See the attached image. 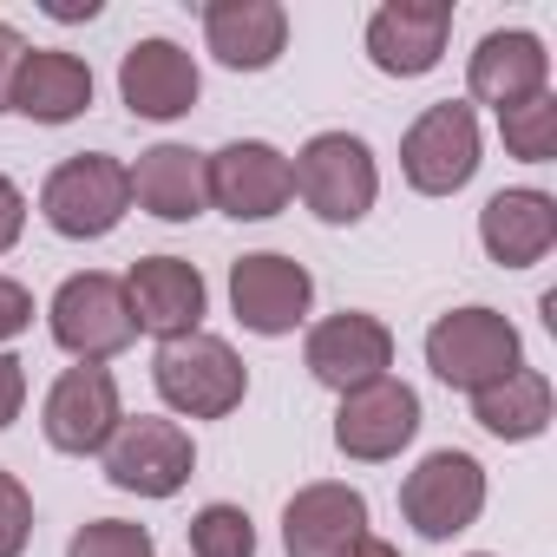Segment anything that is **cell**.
Instances as JSON below:
<instances>
[{"label":"cell","mask_w":557,"mask_h":557,"mask_svg":"<svg viewBox=\"0 0 557 557\" xmlns=\"http://www.w3.org/2000/svg\"><path fill=\"white\" fill-rule=\"evenodd\" d=\"M151 381H158L164 407L184 413V420H223L249 394V368L236 361V348L223 335H203V329L164 342L158 361H151Z\"/></svg>","instance_id":"cell-1"},{"label":"cell","mask_w":557,"mask_h":557,"mask_svg":"<svg viewBox=\"0 0 557 557\" xmlns=\"http://www.w3.org/2000/svg\"><path fill=\"white\" fill-rule=\"evenodd\" d=\"M125 210H132V177H125V164L106 158V151H79V158L53 164L47 184H40V216H47V230L66 236V243L112 236V230L125 223Z\"/></svg>","instance_id":"cell-2"},{"label":"cell","mask_w":557,"mask_h":557,"mask_svg":"<svg viewBox=\"0 0 557 557\" xmlns=\"http://www.w3.org/2000/svg\"><path fill=\"white\" fill-rule=\"evenodd\" d=\"M289 177H296V197L322 223H361L381 197V164H374L368 138H355V132H315L296 151Z\"/></svg>","instance_id":"cell-3"},{"label":"cell","mask_w":557,"mask_h":557,"mask_svg":"<svg viewBox=\"0 0 557 557\" xmlns=\"http://www.w3.org/2000/svg\"><path fill=\"white\" fill-rule=\"evenodd\" d=\"M426 368L446 387L479 394V387L505 381L511 368H524V342H518V329L498 309H479L472 302V309H453V315H440L426 329Z\"/></svg>","instance_id":"cell-4"},{"label":"cell","mask_w":557,"mask_h":557,"mask_svg":"<svg viewBox=\"0 0 557 557\" xmlns=\"http://www.w3.org/2000/svg\"><path fill=\"white\" fill-rule=\"evenodd\" d=\"M47 329L53 342L73 355V361H112L132 348L138 322H132V302H125V283L106 269H79L53 289V309H47Z\"/></svg>","instance_id":"cell-5"},{"label":"cell","mask_w":557,"mask_h":557,"mask_svg":"<svg viewBox=\"0 0 557 557\" xmlns=\"http://www.w3.org/2000/svg\"><path fill=\"white\" fill-rule=\"evenodd\" d=\"M400 171H407V184L420 197L466 190L472 171H479V119H472V106H459V99L426 106L400 138Z\"/></svg>","instance_id":"cell-6"},{"label":"cell","mask_w":557,"mask_h":557,"mask_svg":"<svg viewBox=\"0 0 557 557\" xmlns=\"http://www.w3.org/2000/svg\"><path fill=\"white\" fill-rule=\"evenodd\" d=\"M400 511H407V524H413L420 537H433V544L459 537V531L479 524V511H485V466H479L472 453H459V446L426 453V459L407 472V485H400Z\"/></svg>","instance_id":"cell-7"},{"label":"cell","mask_w":557,"mask_h":557,"mask_svg":"<svg viewBox=\"0 0 557 557\" xmlns=\"http://www.w3.org/2000/svg\"><path fill=\"white\" fill-rule=\"evenodd\" d=\"M315 302V275L283 256V249H256V256H236L230 262V309L249 335H296L302 315Z\"/></svg>","instance_id":"cell-8"},{"label":"cell","mask_w":557,"mask_h":557,"mask_svg":"<svg viewBox=\"0 0 557 557\" xmlns=\"http://www.w3.org/2000/svg\"><path fill=\"white\" fill-rule=\"evenodd\" d=\"M190 466H197L190 433L177 420H158V413L119 420V433L106 440V479L119 492H138V498H177Z\"/></svg>","instance_id":"cell-9"},{"label":"cell","mask_w":557,"mask_h":557,"mask_svg":"<svg viewBox=\"0 0 557 557\" xmlns=\"http://www.w3.org/2000/svg\"><path fill=\"white\" fill-rule=\"evenodd\" d=\"M203 184H210V203L236 223H262L275 216L289 197H296V177H289V158L262 145V138H230L223 151L203 158Z\"/></svg>","instance_id":"cell-10"},{"label":"cell","mask_w":557,"mask_h":557,"mask_svg":"<svg viewBox=\"0 0 557 557\" xmlns=\"http://www.w3.org/2000/svg\"><path fill=\"white\" fill-rule=\"evenodd\" d=\"M119 420H125L119 381H112V368H92V361L66 368V374L47 387V407H40L47 446H53V453H73V459L106 453V440L119 433Z\"/></svg>","instance_id":"cell-11"},{"label":"cell","mask_w":557,"mask_h":557,"mask_svg":"<svg viewBox=\"0 0 557 557\" xmlns=\"http://www.w3.org/2000/svg\"><path fill=\"white\" fill-rule=\"evenodd\" d=\"M413 433H420V394L407 381H394V374L342 394V407H335V446L348 459H361V466L400 459L413 446Z\"/></svg>","instance_id":"cell-12"},{"label":"cell","mask_w":557,"mask_h":557,"mask_svg":"<svg viewBox=\"0 0 557 557\" xmlns=\"http://www.w3.org/2000/svg\"><path fill=\"white\" fill-rule=\"evenodd\" d=\"M302 368H309L322 387L355 394V387H368V381H381V374L394 368V335H387L381 315L342 309V315H329V322L309 329V342H302Z\"/></svg>","instance_id":"cell-13"},{"label":"cell","mask_w":557,"mask_h":557,"mask_svg":"<svg viewBox=\"0 0 557 557\" xmlns=\"http://www.w3.org/2000/svg\"><path fill=\"white\" fill-rule=\"evenodd\" d=\"M125 302H132V322L158 342H177V335H197L203 329V275L197 262L184 256H138L132 275H125Z\"/></svg>","instance_id":"cell-14"},{"label":"cell","mask_w":557,"mask_h":557,"mask_svg":"<svg viewBox=\"0 0 557 557\" xmlns=\"http://www.w3.org/2000/svg\"><path fill=\"white\" fill-rule=\"evenodd\" d=\"M197 92H203V73L177 40H138L119 60V99H125L132 119L171 125V119H184L197 106Z\"/></svg>","instance_id":"cell-15"},{"label":"cell","mask_w":557,"mask_h":557,"mask_svg":"<svg viewBox=\"0 0 557 557\" xmlns=\"http://www.w3.org/2000/svg\"><path fill=\"white\" fill-rule=\"evenodd\" d=\"M368 537V498L342 479H315L283 505V550L289 557H348Z\"/></svg>","instance_id":"cell-16"},{"label":"cell","mask_w":557,"mask_h":557,"mask_svg":"<svg viewBox=\"0 0 557 557\" xmlns=\"http://www.w3.org/2000/svg\"><path fill=\"white\" fill-rule=\"evenodd\" d=\"M453 34V0H387L368 21V60L387 79H420L440 66Z\"/></svg>","instance_id":"cell-17"},{"label":"cell","mask_w":557,"mask_h":557,"mask_svg":"<svg viewBox=\"0 0 557 557\" xmlns=\"http://www.w3.org/2000/svg\"><path fill=\"white\" fill-rule=\"evenodd\" d=\"M466 86H472L479 106L511 112V106L550 92V53H544L537 34H524V27H498V34H485V40L472 47V60H466Z\"/></svg>","instance_id":"cell-18"},{"label":"cell","mask_w":557,"mask_h":557,"mask_svg":"<svg viewBox=\"0 0 557 557\" xmlns=\"http://www.w3.org/2000/svg\"><path fill=\"white\" fill-rule=\"evenodd\" d=\"M479 243H485V256H492L498 269H531V262H544L550 243H557V197H550V190H531V184L492 190L485 210H479Z\"/></svg>","instance_id":"cell-19"},{"label":"cell","mask_w":557,"mask_h":557,"mask_svg":"<svg viewBox=\"0 0 557 557\" xmlns=\"http://www.w3.org/2000/svg\"><path fill=\"white\" fill-rule=\"evenodd\" d=\"M86 106H92V66L79 53H66V47H27L21 53L8 112H21L34 125H73Z\"/></svg>","instance_id":"cell-20"},{"label":"cell","mask_w":557,"mask_h":557,"mask_svg":"<svg viewBox=\"0 0 557 557\" xmlns=\"http://www.w3.org/2000/svg\"><path fill=\"white\" fill-rule=\"evenodd\" d=\"M203 40L230 73H269L289 47V14L275 0H210Z\"/></svg>","instance_id":"cell-21"},{"label":"cell","mask_w":557,"mask_h":557,"mask_svg":"<svg viewBox=\"0 0 557 557\" xmlns=\"http://www.w3.org/2000/svg\"><path fill=\"white\" fill-rule=\"evenodd\" d=\"M125 177H132V203L158 223H190L210 203L203 151H190V145H151V151H138V164Z\"/></svg>","instance_id":"cell-22"},{"label":"cell","mask_w":557,"mask_h":557,"mask_svg":"<svg viewBox=\"0 0 557 557\" xmlns=\"http://www.w3.org/2000/svg\"><path fill=\"white\" fill-rule=\"evenodd\" d=\"M472 420L492 440H537L550 426V381L537 368H511L505 381L472 394Z\"/></svg>","instance_id":"cell-23"},{"label":"cell","mask_w":557,"mask_h":557,"mask_svg":"<svg viewBox=\"0 0 557 557\" xmlns=\"http://www.w3.org/2000/svg\"><path fill=\"white\" fill-rule=\"evenodd\" d=\"M498 138H505V151H511L518 164H550V158H557V99L537 92V99L498 112Z\"/></svg>","instance_id":"cell-24"},{"label":"cell","mask_w":557,"mask_h":557,"mask_svg":"<svg viewBox=\"0 0 557 557\" xmlns=\"http://www.w3.org/2000/svg\"><path fill=\"white\" fill-rule=\"evenodd\" d=\"M184 537H190V557H256V524L243 505H203L184 524Z\"/></svg>","instance_id":"cell-25"},{"label":"cell","mask_w":557,"mask_h":557,"mask_svg":"<svg viewBox=\"0 0 557 557\" xmlns=\"http://www.w3.org/2000/svg\"><path fill=\"white\" fill-rule=\"evenodd\" d=\"M66 557H158V544H151V531L132 524V518H92V524L73 531Z\"/></svg>","instance_id":"cell-26"},{"label":"cell","mask_w":557,"mask_h":557,"mask_svg":"<svg viewBox=\"0 0 557 557\" xmlns=\"http://www.w3.org/2000/svg\"><path fill=\"white\" fill-rule=\"evenodd\" d=\"M34 537V492L0 466V557H21Z\"/></svg>","instance_id":"cell-27"},{"label":"cell","mask_w":557,"mask_h":557,"mask_svg":"<svg viewBox=\"0 0 557 557\" xmlns=\"http://www.w3.org/2000/svg\"><path fill=\"white\" fill-rule=\"evenodd\" d=\"M34 329V296L14 283V275H0V342H14Z\"/></svg>","instance_id":"cell-28"},{"label":"cell","mask_w":557,"mask_h":557,"mask_svg":"<svg viewBox=\"0 0 557 557\" xmlns=\"http://www.w3.org/2000/svg\"><path fill=\"white\" fill-rule=\"evenodd\" d=\"M21 407H27V361L0 355V433L21 420Z\"/></svg>","instance_id":"cell-29"},{"label":"cell","mask_w":557,"mask_h":557,"mask_svg":"<svg viewBox=\"0 0 557 557\" xmlns=\"http://www.w3.org/2000/svg\"><path fill=\"white\" fill-rule=\"evenodd\" d=\"M21 230H27V197H21V184L8 171H0V256L21 243Z\"/></svg>","instance_id":"cell-30"},{"label":"cell","mask_w":557,"mask_h":557,"mask_svg":"<svg viewBox=\"0 0 557 557\" xmlns=\"http://www.w3.org/2000/svg\"><path fill=\"white\" fill-rule=\"evenodd\" d=\"M21 53H27V40H21V27H8V21H0V112H8V92H14V73H21Z\"/></svg>","instance_id":"cell-31"},{"label":"cell","mask_w":557,"mask_h":557,"mask_svg":"<svg viewBox=\"0 0 557 557\" xmlns=\"http://www.w3.org/2000/svg\"><path fill=\"white\" fill-rule=\"evenodd\" d=\"M47 14H53V21H92L99 0H47Z\"/></svg>","instance_id":"cell-32"},{"label":"cell","mask_w":557,"mask_h":557,"mask_svg":"<svg viewBox=\"0 0 557 557\" xmlns=\"http://www.w3.org/2000/svg\"><path fill=\"white\" fill-rule=\"evenodd\" d=\"M348 557H400V550H394V544H387V537H361V544H355V550H348Z\"/></svg>","instance_id":"cell-33"},{"label":"cell","mask_w":557,"mask_h":557,"mask_svg":"<svg viewBox=\"0 0 557 557\" xmlns=\"http://www.w3.org/2000/svg\"><path fill=\"white\" fill-rule=\"evenodd\" d=\"M472 557H492V550H472Z\"/></svg>","instance_id":"cell-34"}]
</instances>
